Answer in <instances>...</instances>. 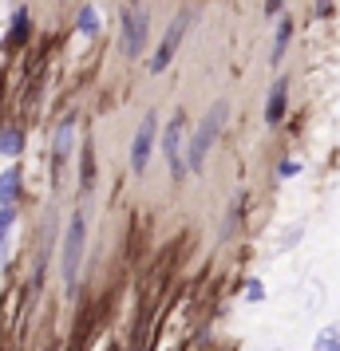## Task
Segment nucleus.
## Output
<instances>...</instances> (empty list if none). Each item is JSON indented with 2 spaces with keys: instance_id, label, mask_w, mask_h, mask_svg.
<instances>
[{
  "instance_id": "obj_1",
  "label": "nucleus",
  "mask_w": 340,
  "mask_h": 351,
  "mask_svg": "<svg viewBox=\"0 0 340 351\" xmlns=\"http://www.w3.org/2000/svg\"><path fill=\"white\" fill-rule=\"evenodd\" d=\"M226 114H229L226 99H218L210 111H206L202 127H198V134L190 138V146H186V166H190V170H202V166H206V154L214 150L218 134H222V127H226Z\"/></svg>"
},
{
  "instance_id": "obj_2",
  "label": "nucleus",
  "mask_w": 340,
  "mask_h": 351,
  "mask_svg": "<svg viewBox=\"0 0 340 351\" xmlns=\"http://www.w3.org/2000/svg\"><path fill=\"white\" fill-rule=\"evenodd\" d=\"M83 245H87V213L76 209L67 229H64V285H67V292H76V280H80Z\"/></svg>"
},
{
  "instance_id": "obj_3",
  "label": "nucleus",
  "mask_w": 340,
  "mask_h": 351,
  "mask_svg": "<svg viewBox=\"0 0 340 351\" xmlns=\"http://www.w3.org/2000/svg\"><path fill=\"white\" fill-rule=\"evenodd\" d=\"M190 20H194V12L186 8V12H179V16H174V24L166 28V36H162L159 51H155V60H150V71H155V75H162V71L170 67V60L179 56V44H182V36L190 32Z\"/></svg>"
},
{
  "instance_id": "obj_4",
  "label": "nucleus",
  "mask_w": 340,
  "mask_h": 351,
  "mask_svg": "<svg viewBox=\"0 0 340 351\" xmlns=\"http://www.w3.org/2000/svg\"><path fill=\"white\" fill-rule=\"evenodd\" d=\"M182 134H186V119L182 114H174L170 119V127H166V134H162V154H166V166H170V178L179 182V178H186V143H182Z\"/></svg>"
},
{
  "instance_id": "obj_5",
  "label": "nucleus",
  "mask_w": 340,
  "mask_h": 351,
  "mask_svg": "<svg viewBox=\"0 0 340 351\" xmlns=\"http://www.w3.org/2000/svg\"><path fill=\"white\" fill-rule=\"evenodd\" d=\"M146 36H150V20H146V8H127L123 12V56H143Z\"/></svg>"
},
{
  "instance_id": "obj_6",
  "label": "nucleus",
  "mask_w": 340,
  "mask_h": 351,
  "mask_svg": "<svg viewBox=\"0 0 340 351\" xmlns=\"http://www.w3.org/2000/svg\"><path fill=\"white\" fill-rule=\"evenodd\" d=\"M155 134H159V114H146L135 130V138H131V170L135 174H143L150 154H155Z\"/></svg>"
},
{
  "instance_id": "obj_7",
  "label": "nucleus",
  "mask_w": 340,
  "mask_h": 351,
  "mask_svg": "<svg viewBox=\"0 0 340 351\" xmlns=\"http://www.w3.org/2000/svg\"><path fill=\"white\" fill-rule=\"evenodd\" d=\"M285 99H289V80H277L269 99H265V127H277L285 119Z\"/></svg>"
},
{
  "instance_id": "obj_8",
  "label": "nucleus",
  "mask_w": 340,
  "mask_h": 351,
  "mask_svg": "<svg viewBox=\"0 0 340 351\" xmlns=\"http://www.w3.org/2000/svg\"><path fill=\"white\" fill-rule=\"evenodd\" d=\"M71 138H76V114H67L64 123L56 127V138H52V158L56 162L71 158Z\"/></svg>"
},
{
  "instance_id": "obj_9",
  "label": "nucleus",
  "mask_w": 340,
  "mask_h": 351,
  "mask_svg": "<svg viewBox=\"0 0 340 351\" xmlns=\"http://www.w3.org/2000/svg\"><path fill=\"white\" fill-rule=\"evenodd\" d=\"M20 154H24V130L0 127V158H20Z\"/></svg>"
},
{
  "instance_id": "obj_10",
  "label": "nucleus",
  "mask_w": 340,
  "mask_h": 351,
  "mask_svg": "<svg viewBox=\"0 0 340 351\" xmlns=\"http://www.w3.org/2000/svg\"><path fill=\"white\" fill-rule=\"evenodd\" d=\"M20 182H24L20 166H12L8 174H0V202H4V206H16V197H20Z\"/></svg>"
},
{
  "instance_id": "obj_11",
  "label": "nucleus",
  "mask_w": 340,
  "mask_h": 351,
  "mask_svg": "<svg viewBox=\"0 0 340 351\" xmlns=\"http://www.w3.org/2000/svg\"><path fill=\"white\" fill-rule=\"evenodd\" d=\"M28 36H32V24H28V8H16V12H12V24H8V44H12V48H20Z\"/></svg>"
},
{
  "instance_id": "obj_12",
  "label": "nucleus",
  "mask_w": 340,
  "mask_h": 351,
  "mask_svg": "<svg viewBox=\"0 0 340 351\" xmlns=\"http://www.w3.org/2000/svg\"><path fill=\"white\" fill-rule=\"evenodd\" d=\"M289 40H293V20L285 16L281 20V24H277V40H273V56H269V60H273V64H281V60H285V48H289Z\"/></svg>"
},
{
  "instance_id": "obj_13",
  "label": "nucleus",
  "mask_w": 340,
  "mask_h": 351,
  "mask_svg": "<svg viewBox=\"0 0 340 351\" xmlns=\"http://www.w3.org/2000/svg\"><path fill=\"white\" fill-rule=\"evenodd\" d=\"M76 28H80V36H99V12L91 8V4H83L80 8V16H76Z\"/></svg>"
},
{
  "instance_id": "obj_14",
  "label": "nucleus",
  "mask_w": 340,
  "mask_h": 351,
  "mask_svg": "<svg viewBox=\"0 0 340 351\" xmlns=\"http://www.w3.org/2000/svg\"><path fill=\"white\" fill-rule=\"evenodd\" d=\"M313 351H340V324H328V328L313 339Z\"/></svg>"
},
{
  "instance_id": "obj_15",
  "label": "nucleus",
  "mask_w": 340,
  "mask_h": 351,
  "mask_svg": "<svg viewBox=\"0 0 340 351\" xmlns=\"http://www.w3.org/2000/svg\"><path fill=\"white\" fill-rule=\"evenodd\" d=\"M83 166H80V186H83V193L95 186V154H91V146H83Z\"/></svg>"
},
{
  "instance_id": "obj_16",
  "label": "nucleus",
  "mask_w": 340,
  "mask_h": 351,
  "mask_svg": "<svg viewBox=\"0 0 340 351\" xmlns=\"http://www.w3.org/2000/svg\"><path fill=\"white\" fill-rule=\"evenodd\" d=\"M12 225H16V206H4L0 209V245H4V237H8Z\"/></svg>"
},
{
  "instance_id": "obj_17",
  "label": "nucleus",
  "mask_w": 340,
  "mask_h": 351,
  "mask_svg": "<svg viewBox=\"0 0 340 351\" xmlns=\"http://www.w3.org/2000/svg\"><path fill=\"white\" fill-rule=\"evenodd\" d=\"M293 174H301V162H297V158H285V162H281V178H293Z\"/></svg>"
},
{
  "instance_id": "obj_18",
  "label": "nucleus",
  "mask_w": 340,
  "mask_h": 351,
  "mask_svg": "<svg viewBox=\"0 0 340 351\" xmlns=\"http://www.w3.org/2000/svg\"><path fill=\"white\" fill-rule=\"evenodd\" d=\"M261 296H265V288H261L258 280H249V285H245V300H261Z\"/></svg>"
},
{
  "instance_id": "obj_19",
  "label": "nucleus",
  "mask_w": 340,
  "mask_h": 351,
  "mask_svg": "<svg viewBox=\"0 0 340 351\" xmlns=\"http://www.w3.org/2000/svg\"><path fill=\"white\" fill-rule=\"evenodd\" d=\"M281 4H285V0H269V4H265V16H277V12H281Z\"/></svg>"
},
{
  "instance_id": "obj_20",
  "label": "nucleus",
  "mask_w": 340,
  "mask_h": 351,
  "mask_svg": "<svg viewBox=\"0 0 340 351\" xmlns=\"http://www.w3.org/2000/svg\"><path fill=\"white\" fill-rule=\"evenodd\" d=\"M332 12V0H317V16H328Z\"/></svg>"
}]
</instances>
